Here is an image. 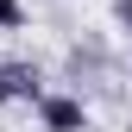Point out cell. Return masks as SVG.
<instances>
[{
    "instance_id": "5",
    "label": "cell",
    "mask_w": 132,
    "mask_h": 132,
    "mask_svg": "<svg viewBox=\"0 0 132 132\" xmlns=\"http://www.w3.org/2000/svg\"><path fill=\"white\" fill-rule=\"evenodd\" d=\"M0 107H6V88H0Z\"/></svg>"
},
{
    "instance_id": "4",
    "label": "cell",
    "mask_w": 132,
    "mask_h": 132,
    "mask_svg": "<svg viewBox=\"0 0 132 132\" xmlns=\"http://www.w3.org/2000/svg\"><path fill=\"white\" fill-rule=\"evenodd\" d=\"M120 25H126V38H132V0H120Z\"/></svg>"
},
{
    "instance_id": "3",
    "label": "cell",
    "mask_w": 132,
    "mask_h": 132,
    "mask_svg": "<svg viewBox=\"0 0 132 132\" xmlns=\"http://www.w3.org/2000/svg\"><path fill=\"white\" fill-rule=\"evenodd\" d=\"M25 25V6H19V0H0V31H19Z\"/></svg>"
},
{
    "instance_id": "2",
    "label": "cell",
    "mask_w": 132,
    "mask_h": 132,
    "mask_svg": "<svg viewBox=\"0 0 132 132\" xmlns=\"http://www.w3.org/2000/svg\"><path fill=\"white\" fill-rule=\"evenodd\" d=\"M0 88H6V101L13 94H25V101H38V69H31V63H0Z\"/></svg>"
},
{
    "instance_id": "1",
    "label": "cell",
    "mask_w": 132,
    "mask_h": 132,
    "mask_svg": "<svg viewBox=\"0 0 132 132\" xmlns=\"http://www.w3.org/2000/svg\"><path fill=\"white\" fill-rule=\"evenodd\" d=\"M38 120L44 132H88V107L82 94H38Z\"/></svg>"
}]
</instances>
